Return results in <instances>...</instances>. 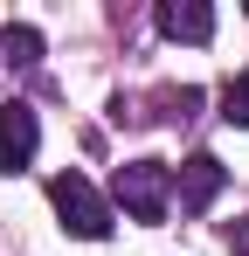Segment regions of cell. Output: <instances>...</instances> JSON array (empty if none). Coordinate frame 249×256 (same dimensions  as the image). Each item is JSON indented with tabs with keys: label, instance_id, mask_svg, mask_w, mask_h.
<instances>
[{
	"label": "cell",
	"instance_id": "cell-1",
	"mask_svg": "<svg viewBox=\"0 0 249 256\" xmlns=\"http://www.w3.org/2000/svg\"><path fill=\"white\" fill-rule=\"evenodd\" d=\"M111 194H118V208L132 222H160L173 208V166L166 160H124L118 180H111Z\"/></svg>",
	"mask_w": 249,
	"mask_h": 256
},
{
	"label": "cell",
	"instance_id": "cell-6",
	"mask_svg": "<svg viewBox=\"0 0 249 256\" xmlns=\"http://www.w3.org/2000/svg\"><path fill=\"white\" fill-rule=\"evenodd\" d=\"M0 48H7V62H14V70H35V62H42V35H35V28H7Z\"/></svg>",
	"mask_w": 249,
	"mask_h": 256
},
{
	"label": "cell",
	"instance_id": "cell-2",
	"mask_svg": "<svg viewBox=\"0 0 249 256\" xmlns=\"http://www.w3.org/2000/svg\"><path fill=\"white\" fill-rule=\"evenodd\" d=\"M48 201H56V214H62L70 236H83V242H104V236H111V201H104L83 173H56V180H48Z\"/></svg>",
	"mask_w": 249,
	"mask_h": 256
},
{
	"label": "cell",
	"instance_id": "cell-5",
	"mask_svg": "<svg viewBox=\"0 0 249 256\" xmlns=\"http://www.w3.org/2000/svg\"><path fill=\"white\" fill-rule=\"evenodd\" d=\"M160 35H173V42H208V35H214V7H208V0H160Z\"/></svg>",
	"mask_w": 249,
	"mask_h": 256
},
{
	"label": "cell",
	"instance_id": "cell-7",
	"mask_svg": "<svg viewBox=\"0 0 249 256\" xmlns=\"http://www.w3.org/2000/svg\"><path fill=\"white\" fill-rule=\"evenodd\" d=\"M222 118H228V125H249V70L228 76V90H222Z\"/></svg>",
	"mask_w": 249,
	"mask_h": 256
},
{
	"label": "cell",
	"instance_id": "cell-8",
	"mask_svg": "<svg viewBox=\"0 0 249 256\" xmlns=\"http://www.w3.org/2000/svg\"><path fill=\"white\" fill-rule=\"evenodd\" d=\"M160 104H166V118H194L201 111V90H166Z\"/></svg>",
	"mask_w": 249,
	"mask_h": 256
},
{
	"label": "cell",
	"instance_id": "cell-4",
	"mask_svg": "<svg viewBox=\"0 0 249 256\" xmlns=\"http://www.w3.org/2000/svg\"><path fill=\"white\" fill-rule=\"evenodd\" d=\"M222 187H228V166H222L214 152H194V160L180 166V180H173V194H180V208H187V214H201Z\"/></svg>",
	"mask_w": 249,
	"mask_h": 256
},
{
	"label": "cell",
	"instance_id": "cell-3",
	"mask_svg": "<svg viewBox=\"0 0 249 256\" xmlns=\"http://www.w3.org/2000/svg\"><path fill=\"white\" fill-rule=\"evenodd\" d=\"M35 146H42V118L28 104H0V173L35 166Z\"/></svg>",
	"mask_w": 249,
	"mask_h": 256
}]
</instances>
